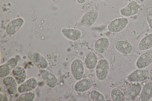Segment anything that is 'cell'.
I'll use <instances>...</instances> for the list:
<instances>
[{"label":"cell","instance_id":"6da1fadb","mask_svg":"<svg viewBox=\"0 0 152 101\" xmlns=\"http://www.w3.org/2000/svg\"><path fill=\"white\" fill-rule=\"evenodd\" d=\"M128 23V20L126 17L116 18L109 23L107 26V29L111 33H118L123 31Z\"/></svg>","mask_w":152,"mask_h":101},{"label":"cell","instance_id":"7a4b0ae2","mask_svg":"<svg viewBox=\"0 0 152 101\" xmlns=\"http://www.w3.org/2000/svg\"><path fill=\"white\" fill-rule=\"evenodd\" d=\"M109 69V64L105 59H102L98 62L95 68V73L97 79L103 81L106 78Z\"/></svg>","mask_w":152,"mask_h":101},{"label":"cell","instance_id":"3957f363","mask_svg":"<svg viewBox=\"0 0 152 101\" xmlns=\"http://www.w3.org/2000/svg\"><path fill=\"white\" fill-rule=\"evenodd\" d=\"M71 71L74 78L77 81L81 79L85 72L83 63L80 59H76L72 62L70 66Z\"/></svg>","mask_w":152,"mask_h":101},{"label":"cell","instance_id":"277c9868","mask_svg":"<svg viewBox=\"0 0 152 101\" xmlns=\"http://www.w3.org/2000/svg\"><path fill=\"white\" fill-rule=\"evenodd\" d=\"M140 4L136 1L132 0L125 7L120 10V12L123 16L128 17L137 14L140 11Z\"/></svg>","mask_w":152,"mask_h":101},{"label":"cell","instance_id":"5b68a950","mask_svg":"<svg viewBox=\"0 0 152 101\" xmlns=\"http://www.w3.org/2000/svg\"><path fill=\"white\" fill-rule=\"evenodd\" d=\"M149 75L148 70L143 69H138L132 72L127 78L129 82H140L146 80Z\"/></svg>","mask_w":152,"mask_h":101},{"label":"cell","instance_id":"8992f818","mask_svg":"<svg viewBox=\"0 0 152 101\" xmlns=\"http://www.w3.org/2000/svg\"><path fill=\"white\" fill-rule=\"evenodd\" d=\"M28 57L30 60L37 67L40 69H45L48 66L46 59L41 54L33 51L29 52Z\"/></svg>","mask_w":152,"mask_h":101},{"label":"cell","instance_id":"52a82bcc","mask_svg":"<svg viewBox=\"0 0 152 101\" xmlns=\"http://www.w3.org/2000/svg\"><path fill=\"white\" fill-rule=\"evenodd\" d=\"M99 12L96 9H92L85 13L81 19V23L84 27L88 28L93 25L97 20Z\"/></svg>","mask_w":152,"mask_h":101},{"label":"cell","instance_id":"ba28073f","mask_svg":"<svg viewBox=\"0 0 152 101\" xmlns=\"http://www.w3.org/2000/svg\"><path fill=\"white\" fill-rule=\"evenodd\" d=\"M18 63V60L15 57L10 58L5 63L0 65V77L4 78L8 76Z\"/></svg>","mask_w":152,"mask_h":101},{"label":"cell","instance_id":"9c48e42d","mask_svg":"<svg viewBox=\"0 0 152 101\" xmlns=\"http://www.w3.org/2000/svg\"><path fill=\"white\" fill-rule=\"evenodd\" d=\"M39 73L42 79L49 87L54 88L57 86L58 83L57 78L52 73L43 69L39 71Z\"/></svg>","mask_w":152,"mask_h":101},{"label":"cell","instance_id":"30bf717a","mask_svg":"<svg viewBox=\"0 0 152 101\" xmlns=\"http://www.w3.org/2000/svg\"><path fill=\"white\" fill-rule=\"evenodd\" d=\"M24 19L18 17L13 19L8 24L6 29V33L10 36L15 34L23 26Z\"/></svg>","mask_w":152,"mask_h":101},{"label":"cell","instance_id":"8fae6325","mask_svg":"<svg viewBox=\"0 0 152 101\" xmlns=\"http://www.w3.org/2000/svg\"><path fill=\"white\" fill-rule=\"evenodd\" d=\"M94 84V81L91 78L81 79L75 83L74 86V89L77 92H84L90 89Z\"/></svg>","mask_w":152,"mask_h":101},{"label":"cell","instance_id":"7c38bea8","mask_svg":"<svg viewBox=\"0 0 152 101\" xmlns=\"http://www.w3.org/2000/svg\"><path fill=\"white\" fill-rule=\"evenodd\" d=\"M152 63V51L145 52L140 55L136 62V67L138 69H144Z\"/></svg>","mask_w":152,"mask_h":101},{"label":"cell","instance_id":"4fadbf2b","mask_svg":"<svg viewBox=\"0 0 152 101\" xmlns=\"http://www.w3.org/2000/svg\"><path fill=\"white\" fill-rule=\"evenodd\" d=\"M38 85L37 78L31 77L21 84L18 87V91L20 93L32 91L35 89Z\"/></svg>","mask_w":152,"mask_h":101},{"label":"cell","instance_id":"5bb4252c","mask_svg":"<svg viewBox=\"0 0 152 101\" xmlns=\"http://www.w3.org/2000/svg\"><path fill=\"white\" fill-rule=\"evenodd\" d=\"M63 36L67 39L72 41L78 40L81 36V31L77 29L73 28H62L61 31Z\"/></svg>","mask_w":152,"mask_h":101},{"label":"cell","instance_id":"9a60e30c","mask_svg":"<svg viewBox=\"0 0 152 101\" xmlns=\"http://www.w3.org/2000/svg\"><path fill=\"white\" fill-rule=\"evenodd\" d=\"M114 46L117 51L125 55L130 54L133 50V47L132 44L129 42L124 40L116 41Z\"/></svg>","mask_w":152,"mask_h":101},{"label":"cell","instance_id":"2e32d148","mask_svg":"<svg viewBox=\"0 0 152 101\" xmlns=\"http://www.w3.org/2000/svg\"><path fill=\"white\" fill-rule=\"evenodd\" d=\"M142 88V85L139 83L131 85L124 92L125 99L130 100L137 97L140 94Z\"/></svg>","mask_w":152,"mask_h":101},{"label":"cell","instance_id":"e0dca14e","mask_svg":"<svg viewBox=\"0 0 152 101\" xmlns=\"http://www.w3.org/2000/svg\"><path fill=\"white\" fill-rule=\"evenodd\" d=\"M4 84L6 86L7 91L10 94H14L18 92V87L17 81L12 76H8L4 78Z\"/></svg>","mask_w":152,"mask_h":101},{"label":"cell","instance_id":"ac0fdd59","mask_svg":"<svg viewBox=\"0 0 152 101\" xmlns=\"http://www.w3.org/2000/svg\"><path fill=\"white\" fill-rule=\"evenodd\" d=\"M98 57L93 51H89L84 59V63L86 68L89 70L94 69L98 62Z\"/></svg>","mask_w":152,"mask_h":101},{"label":"cell","instance_id":"d6986e66","mask_svg":"<svg viewBox=\"0 0 152 101\" xmlns=\"http://www.w3.org/2000/svg\"><path fill=\"white\" fill-rule=\"evenodd\" d=\"M13 75L17 83L21 84L24 82L27 76L26 71L23 68L16 66L12 70Z\"/></svg>","mask_w":152,"mask_h":101},{"label":"cell","instance_id":"ffe728a7","mask_svg":"<svg viewBox=\"0 0 152 101\" xmlns=\"http://www.w3.org/2000/svg\"><path fill=\"white\" fill-rule=\"evenodd\" d=\"M142 101H149L152 98V82L146 83L142 88L140 93Z\"/></svg>","mask_w":152,"mask_h":101},{"label":"cell","instance_id":"44dd1931","mask_svg":"<svg viewBox=\"0 0 152 101\" xmlns=\"http://www.w3.org/2000/svg\"><path fill=\"white\" fill-rule=\"evenodd\" d=\"M109 43V41L107 38H100L95 42L94 45V50L98 53H103L108 49Z\"/></svg>","mask_w":152,"mask_h":101},{"label":"cell","instance_id":"7402d4cb","mask_svg":"<svg viewBox=\"0 0 152 101\" xmlns=\"http://www.w3.org/2000/svg\"><path fill=\"white\" fill-rule=\"evenodd\" d=\"M152 47V33L144 37L138 45V49L141 51L148 50Z\"/></svg>","mask_w":152,"mask_h":101},{"label":"cell","instance_id":"603a6c76","mask_svg":"<svg viewBox=\"0 0 152 101\" xmlns=\"http://www.w3.org/2000/svg\"><path fill=\"white\" fill-rule=\"evenodd\" d=\"M110 95L114 101H124L125 99L124 94L120 89L117 88H114L112 89Z\"/></svg>","mask_w":152,"mask_h":101},{"label":"cell","instance_id":"cb8c5ba5","mask_svg":"<svg viewBox=\"0 0 152 101\" xmlns=\"http://www.w3.org/2000/svg\"><path fill=\"white\" fill-rule=\"evenodd\" d=\"M36 98L35 93L32 91L22 93L16 99V101H33Z\"/></svg>","mask_w":152,"mask_h":101},{"label":"cell","instance_id":"d4e9b609","mask_svg":"<svg viewBox=\"0 0 152 101\" xmlns=\"http://www.w3.org/2000/svg\"><path fill=\"white\" fill-rule=\"evenodd\" d=\"M90 97L93 101H105V98L103 94L98 91L94 90L90 93Z\"/></svg>","mask_w":152,"mask_h":101},{"label":"cell","instance_id":"484cf974","mask_svg":"<svg viewBox=\"0 0 152 101\" xmlns=\"http://www.w3.org/2000/svg\"><path fill=\"white\" fill-rule=\"evenodd\" d=\"M146 20L149 28L152 29V7H149L146 11Z\"/></svg>","mask_w":152,"mask_h":101},{"label":"cell","instance_id":"4316f807","mask_svg":"<svg viewBox=\"0 0 152 101\" xmlns=\"http://www.w3.org/2000/svg\"><path fill=\"white\" fill-rule=\"evenodd\" d=\"M0 100L1 101H8V99L5 95L1 92H0Z\"/></svg>","mask_w":152,"mask_h":101},{"label":"cell","instance_id":"83f0119b","mask_svg":"<svg viewBox=\"0 0 152 101\" xmlns=\"http://www.w3.org/2000/svg\"><path fill=\"white\" fill-rule=\"evenodd\" d=\"M77 1L79 4H83L85 2L86 0H76Z\"/></svg>","mask_w":152,"mask_h":101},{"label":"cell","instance_id":"f1b7e54d","mask_svg":"<svg viewBox=\"0 0 152 101\" xmlns=\"http://www.w3.org/2000/svg\"><path fill=\"white\" fill-rule=\"evenodd\" d=\"M51 0L55 1L57 2V1H59V0Z\"/></svg>","mask_w":152,"mask_h":101}]
</instances>
